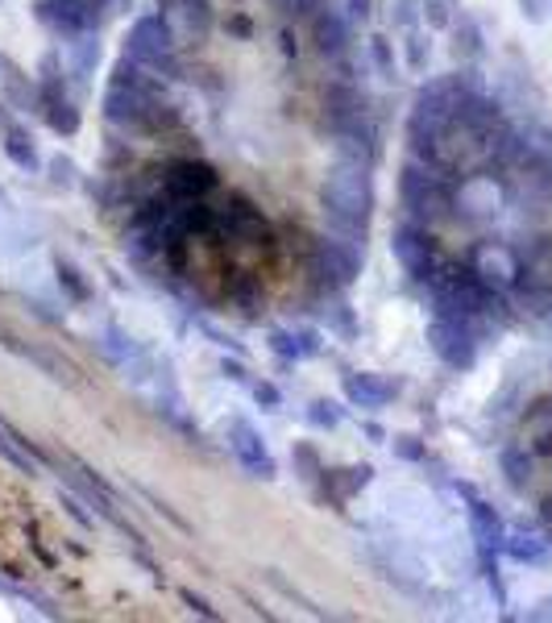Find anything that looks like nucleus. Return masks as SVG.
I'll use <instances>...</instances> for the list:
<instances>
[{"label":"nucleus","mask_w":552,"mask_h":623,"mask_svg":"<svg viewBox=\"0 0 552 623\" xmlns=\"http://www.w3.org/2000/svg\"><path fill=\"white\" fill-rule=\"evenodd\" d=\"M325 350V337L320 329H279L270 332V353L283 357V362H307V357H320Z\"/></svg>","instance_id":"12"},{"label":"nucleus","mask_w":552,"mask_h":623,"mask_svg":"<svg viewBox=\"0 0 552 623\" xmlns=\"http://www.w3.org/2000/svg\"><path fill=\"white\" fill-rule=\"evenodd\" d=\"M4 92H9V101L17 104V108H38V80L30 83V75H21V71H13L9 62H4Z\"/></svg>","instance_id":"17"},{"label":"nucleus","mask_w":552,"mask_h":623,"mask_svg":"<svg viewBox=\"0 0 552 623\" xmlns=\"http://www.w3.org/2000/svg\"><path fill=\"white\" fill-rule=\"evenodd\" d=\"M125 55L133 62H142L145 71H154V75L179 80V50H175V38H171V25H166L158 13L138 17L129 25V34H125Z\"/></svg>","instance_id":"3"},{"label":"nucleus","mask_w":552,"mask_h":623,"mask_svg":"<svg viewBox=\"0 0 552 623\" xmlns=\"http://www.w3.org/2000/svg\"><path fill=\"white\" fill-rule=\"evenodd\" d=\"M390 254L399 258V267L408 270L411 279H420V283H432L436 279V270H441V254L432 246V233L428 225H420V221H403V225L395 228V237H390Z\"/></svg>","instance_id":"6"},{"label":"nucleus","mask_w":552,"mask_h":623,"mask_svg":"<svg viewBox=\"0 0 552 623\" xmlns=\"http://www.w3.org/2000/svg\"><path fill=\"white\" fill-rule=\"evenodd\" d=\"M291 461H295V474H304V478H316L320 470H325L320 454H316L307 440H295V449H291Z\"/></svg>","instance_id":"20"},{"label":"nucleus","mask_w":552,"mask_h":623,"mask_svg":"<svg viewBox=\"0 0 552 623\" xmlns=\"http://www.w3.org/2000/svg\"><path fill=\"white\" fill-rule=\"evenodd\" d=\"M349 13L357 21H366L369 13H374V0H349Z\"/></svg>","instance_id":"27"},{"label":"nucleus","mask_w":552,"mask_h":623,"mask_svg":"<svg viewBox=\"0 0 552 623\" xmlns=\"http://www.w3.org/2000/svg\"><path fill=\"white\" fill-rule=\"evenodd\" d=\"M279 9H283L286 17H300V21H312L320 9H325V0H279Z\"/></svg>","instance_id":"22"},{"label":"nucleus","mask_w":552,"mask_h":623,"mask_svg":"<svg viewBox=\"0 0 552 623\" xmlns=\"http://www.w3.org/2000/svg\"><path fill=\"white\" fill-rule=\"evenodd\" d=\"M390 445H395V454L408 457V461H420V457H424V445H415V436H395Z\"/></svg>","instance_id":"26"},{"label":"nucleus","mask_w":552,"mask_h":623,"mask_svg":"<svg viewBox=\"0 0 552 623\" xmlns=\"http://www.w3.org/2000/svg\"><path fill=\"white\" fill-rule=\"evenodd\" d=\"M59 283H67L71 287V295L75 299H87V283L80 279V270L71 267V262H59Z\"/></svg>","instance_id":"23"},{"label":"nucleus","mask_w":552,"mask_h":623,"mask_svg":"<svg viewBox=\"0 0 552 623\" xmlns=\"http://www.w3.org/2000/svg\"><path fill=\"white\" fill-rule=\"evenodd\" d=\"M0 150H4V158L17 166V171H42V154L38 145H34V133L25 129V125L17 121H4V129H0Z\"/></svg>","instance_id":"13"},{"label":"nucleus","mask_w":552,"mask_h":623,"mask_svg":"<svg viewBox=\"0 0 552 623\" xmlns=\"http://www.w3.org/2000/svg\"><path fill=\"white\" fill-rule=\"evenodd\" d=\"M503 466H507L515 486H524V478H528L532 466H549L552 470V399H536L532 403V412L524 415V445L507 449ZM540 503H544V512L552 516V474L544 478Z\"/></svg>","instance_id":"2"},{"label":"nucleus","mask_w":552,"mask_h":623,"mask_svg":"<svg viewBox=\"0 0 552 623\" xmlns=\"http://www.w3.org/2000/svg\"><path fill=\"white\" fill-rule=\"evenodd\" d=\"M254 399L262 403V408H283V395H279V387H270V383H254Z\"/></svg>","instance_id":"25"},{"label":"nucleus","mask_w":552,"mask_h":623,"mask_svg":"<svg viewBox=\"0 0 552 623\" xmlns=\"http://www.w3.org/2000/svg\"><path fill=\"white\" fill-rule=\"evenodd\" d=\"M67 62H71V80L75 83H87L96 75V67H101V42L96 34H75V38H67Z\"/></svg>","instance_id":"15"},{"label":"nucleus","mask_w":552,"mask_h":623,"mask_svg":"<svg viewBox=\"0 0 552 623\" xmlns=\"http://www.w3.org/2000/svg\"><path fill=\"white\" fill-rule=\"evenodd\" d=\"M312 25V38H316V46H320V55H328V59H337V55H345L349 50V25L341 13H332V9H320L316 17L307 21Z\"/></svg>","instance_id":"14"},{"label":"nucleus","mask_w":552,"mask_h":623,"mask_svg":"<svg viewBox=\"0 0 552 623\" xmlns=\"http://www.w3.org/2000/svg\"><path fill=\"white\" fill-rule=\"evenodd\" d=\"M390 21H395L399 34H411V30H420V21H424V4H420V0H395Z\"/></svg>","instance_id":"19"},{"label":"nucleus","mask_w":552,"mask_h":623,"mask_svg":"<svg viewBox=\"0 0 552 623\" xmlns=\"http://www.w3.org/2000/svg\"><path fill=\"white\" fill-rule=\"evenodd\" d=\"M345 399L353 408H362V412H383L390 408L395 399H399V383L387 378V374L378 371H357V374H345Z\"/></svg>","instance_id":"9"},{"label":"nucleus","mask_w":552,"mask_h":623,"mask_svg":"<svg viewBox=\"0 0 552 623\" xmlns=\"http://www.w3.org/2000/svg\"><path fill=\"white\" fill-rule=\"evenodd\" d=\"M369 466H345V470H320V482H325V495L332 498V503H349V498L357 495L362 486L369 482Z\"/></svg>","instance_id":"16"},{"label":"nucleus","mask_w":552,"mask_h":623,"mask_svg":"<svg viewBox=\"0 0 552 623\" xmlns=\"http://www.w3.org/2000/svg\"><path fill=\"white\" fill-rule=\"evenodd\" d=\"M320 200H325L328 225L337 228L345 242H366L369 212H374V187H369V166L366 158H353L341 154L337 163L328 166L325 187H320Z\"/></svg>","instance_id":"1"},{"label":"nucleus","mask_w":552,"mask_h":623,"mask_svg":"<svg viewBox=\"0 0 552 623\" xmlns=\"http://www.w3.org/2000/svg\"><path fill=\"white\" fill-rule=\"evenodd\" d=\"M50 179H55V184L59 187H71L75 184V163H71V158H50Z\"/></svg>","instance_id":"24"},{"label":"nucleus","mask_w":552,"mask_h":623,"mask_svg":"<svg viewBox=\"0 0 552 623\" xmlns=\"http://www.w3.org/2000/svg\"><path fill=\"white\" fill-rule=\"evenodd\" d=\"M316 262L328 274L332 287H349L362 274V254L353 242H337V237H320L316 242Z\"/></svg>","instance_id":"10"},{"label":"nucleus","mask_w":552,"mask_h":623,"mask_svg":"<svg viewBox=\"0 0 552 623\" xmlns=\"http://www.w3.org/2000/svg\"><path fill=\"white\" fill-rule=\"evenodd\" d=\"M341 420H345V412H341V403H332V399H316V403L304 408V424L320 428V433H332Z\"/></svg>","instance_id":"18"},{"label":"nucleus","mask_w":552,"mask_h":623,"mask_svg":"<svg viewBox=\"0 0 552 623\" xmlns=\"http://www.w3.org/2000/svg\"><path fill=\"white\" fill-rule=\"evenodd\" d=\"M225 440H228V454L242 461V470H249L254 478H274V457H270L267 440L258 433V424L246 420V415H233L225 424Z\"/></svg>","instance_id":"8"},{"label":"nucleus","mask_w":552,"mask_h":623,"mask_svg":"<svg viewBox=\"0 0 552 623\" xmlns=\"http://www.w3.org/2000/svg\"><path fill=\"white\" fill-rule=\"evenodd\" d=\"M38 113L46 117V125L59 133V138H75L80 133V104L71 101L67 92V80L59 71V50H50L46 59L38 62Z\"/></svg>","instance_id":"4"},{"label":"nucleus","mask_w":552,"mask_h":623,"mask_svg":"<svg viewBox=\"0 0 552 623\" xmlns=\"http://www.w3.org/2000/svg\"><path fill=\"white\" fill-rule=\"evenodd\" d=\"M117 0H42L38 17L46 25H55L62 38L75 34H101V25L108 21Z\"/></svg>","instance_id":"5"},{"label":"nucleus","mask_w":552,"mask_h":623,"mask_svg":"<svg viewBox=\"0 0 552 623\" xmlns=\"http://www.w3.org/2000/svg\"><path fill=\"white\" fill-rule=\"evenodd\" d=\"M163 187L171 200H204L208 191H216V175H212L208 166L175 163L171 166V175L163 179Z\"/></svg>","instance_id":"11"},{"label":"nucleus","mask_w":552,"mask_h":623,"mask_svg":"<svg viewBox=\"0 0 552 623\" xmlns=\"http://www.w3.org/2000/svg\"><path fill=\"white\" fill-rule=\"evenodd\" d=\"M428 345L436 350V357L445 366H470L473 362V329H470V316L461 312H436L428 320Z\"/></svg>","instance_id":"7"},{"label":"nucleus","mask_w":552,"mask_h":623,"mask_svg":"<svg viewBox=\"0 0 552 623\" xmlns=\"http://www.w3.org/2000/svg\"><path fill=\"white\" fill-rule=\"evenodd\" d=\"M0 71H4V59H0Z\"/></svg>","instance_id":"28"},{"label":"nucleus","mask_w":552,"mask_h":623,"mask_svg":"<svg viewBox=\"0 0 552 623\" xmlns=\"http://www.w3.org/2000/svg\"><path fill=\"white\" fill-rule=\"evenodd\" d=\"M424 4V21L428 30H449L453 13H457V0H420Z\"/></svg>","instance_id":"21"}]
</instances>
